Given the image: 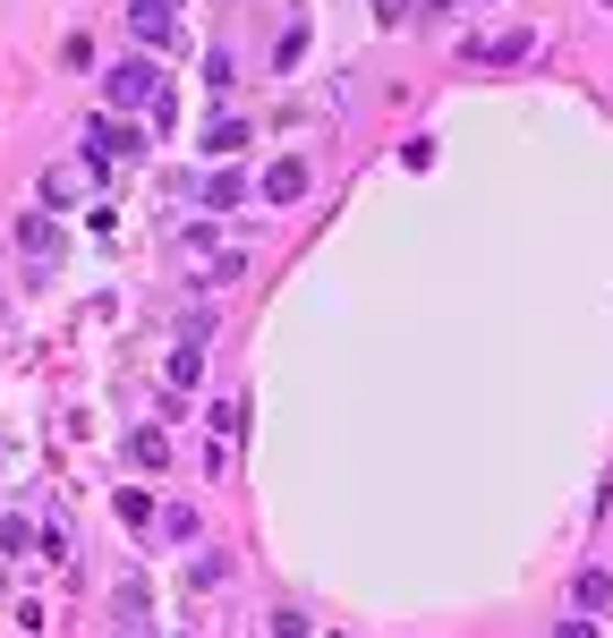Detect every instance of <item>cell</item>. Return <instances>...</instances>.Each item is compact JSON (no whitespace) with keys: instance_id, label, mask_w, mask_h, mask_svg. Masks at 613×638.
Returning a JSON list of instances; mask_svg holds the SVG:
<instances>
[{"instance_id":"6da1fadb","label":"cell","mask_w":613,"mask_h":638,"mask_svg":"<svg viewBox=\"0 0 613 638\" xmlns=\"http://www.w3.org/2000/svg\"><path fill=\"white\" fill-rule=\"evenodd\" d=\"M102 95L120 102V111H154V102L171 95V86H162V77H154V61L136 52V61H120V68H111V86H102Z\"/></svg>"},{"instance_id":"7a4b0ae2","label":"cell","mask_w":613,"mask_h":638,"mask_svg":"<svg viewBox=\"0 0 613 638\" xmlns=\"http://www.w3.org/2000/svg\"><path fill=\"white\" fill-rule=\"evenodd\" d=\"M179 255H188V264H205V282H230V273H239V248L205 239V230H188V239H179Z\"/></svg>"},{"instance_id":"3957f363","label":"cell","mask_w":613,"mask_h":638,"mask_svg":"<svg viewBox=\"0 0 613 638\" xmlns=\"http://www.w3.org/2000/svg\"><path fill=\"white\" fill-rule=\"evenodd\" d=\"M129 34L154 52V43H171L179 34V18H171V0H129Z\"/></svg>"},{"instance_id":"277c9868","label":"cell","mask_w":613,"mask_h":638,"mask_svg":"<svg viewBox=\"0 0 613 638\" xmlns=\"http://www.w3.org/2000/svg\"><path fill=\"white\" fill-rule=\"evenodd\" d=\"M256 196H264V205H291V196H307V162L282 154V162H273V170L256 179Z\"/></svg>"},{"instance_id":"5b68a950","label":"cell","mask_w":613,"mask_h":638,"mask_svg":"<svg viewBox=\"0 0 613 638\" xmlns=\"http://www.w3.org/2000/svg\"><path fill=\"white\" fill-rule=\"evenodd\" d=\"M136 145H145V136H136L129 120H95V128H86V162H95V154H120V162H129Z\"/></svg>"},{"instance_id":"8992f818","label":"cell","mask_w":613,"mask_h":638,"mask_svg":"<svg viewBox=\"0 0 613 638\" xmlns=\"http://www.w3.org/2000/svg\"><path fill=\"white\" fill-rule=\"evenodd\" d=\"M18 255H34V264H52V255H61V230L43 222V213H26V222H18Z\"/></svg>"},{"instance_id":"52a82bcc","label":"cell","mask_w":613,"mask_h":638,"mask_svg":"<svg viewBox=\"0 0 613 638\" xmlns=\"http://www.w3.org/2000/svg\"><path fill=\"white\" fill-rule=\"evenodd\" d=\"M129 460H136V469H162V460H171V435H162V426H136V435H129Z\"/></svg>"},{"instance_id":"ba28073f","label":"cell","mask_w":613,"mask_h":638,"mask_svg":"<svg viewBox=\"0 0 613 638\" xmlns=\"http://www.w3.org/2000/svg\"><path fill=\"white\" fill-rule=\"evenodd\" d=\"M571 605H580V613H605L613 605V579L605 571H580V579H571Z\"/></svg>"},{"instance_id":"9c48e42d","label":"cell","mask_w":613,"mask_h":638,"mask_svg":"<svg viewBox=\"0 0 613 638\" xmlns=\"http://www.w3.org/2000/svg\"><path fill=\"white\" fill-rule=\"evenodd\" d=\"M205 205H214V213H230V205H248V179H239V170H222V179H205Z\"/></svg>"},{"instance_id":"30bf717a","label":"cell","mask_w":613,"mask_h":638,"mask_svg":"<svg viewBox=\"0 0 613 638\" xmlns=\"http://www.w3.org/2000/svg\"><path fill=\"white\" fill-rule=\"evenodd\" d=\"M111 510H120L129 528H154V494H136V485H120V494H111Z\"/></svg>"},{"instance_id":"8fae6325","label":"cell","mask_w":613,"mask_h":638,"mask_svg":"<svg viewBox=\"0 0 613 638\" xmlns=\"http://www.w3.org/2000/svg\"><path fill=\"white\" fill-rule=\"evenodd\" d=\"M528 52V34H494V43H469V61H519Z\"/></svg>"},{"instance_id":"7c38bea8","label":"cell","mask_w":613,"mask_h":638,"mask_svg":"<svg viewBox=\"0 0 613 638\" xmlns=\"http://www.w3.org/2000/svg\"><path fill=\"white\" fill-rule=\"evenodd\" d=\"M239 145H248V128H239V120H214V128H205V154H239Z\"/></svg>"},{"instance_id":"4fadbf2b","label":"cell","mask_w":613,"mask_h":638,"mask_svg":"<svg viewBox=\"0 0 613 638\" xmlns=\"http://www.w3.org/2000/svg\"><path fill=\"white\" fill-rule=\"evenodd\" d=\"M205 375V350H196V341H179V350H171V383H196Z\"/></svg>"},{"instance_id":"5bb4252c","label":"cell","mask_w":613,"mask_h":638,"mask_svg":"<svg viewBox=\"0 0 613 638\" xmlns=\"http://www.w3.org/2000/svg\"><path fill=\"white\" fill-rule=\"evenodd\" d=\"M214 435H222V443H239V435H248V409H239V400H222V409H214Z\"/></svg>"},{"instance_id":"9a60e30c","label":"cell","mask_w":613,"mask_h":638,"mask_svg":"<svg viewBox=\"0 0 613 638\" xmlns=\"http://www.w3.org/2000/svg\"><path fill=\"white\" fill-rule=\"evenodd\" d=\"M554 638H596V622H562V630H554Z\"/></svg>"}]
</instances>
